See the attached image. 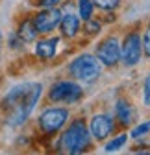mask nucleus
I'll use <instances>...</instances> for the list:
<instances>
[{"instance_id":"obj_1","label":"nucleus","mask_w":150,"mask_h":155,"mask_svg":"<svg viewBox=\"0 0 150 155\" xmlns=\"http://www.w3.org/2000/svg\"><path fill=\"white\" fill-rule=\"evenodd\" d=\"M43 92L41 83H21L13 87L2 100V109L6 111V120L9 126L17 127L28 120V116L35 109Z\"/></svg>"},{"instance_id":"obj_2","label":"nucleus","mask_w":150,"mask_h":155,"mask_svg":"<svg viewBox=\"0 0 150 155\" xmlns=\"http://www.w3.org/2000/svg\"><path fill=\"white\" fill-rule=\"evenodd\" d=\"M91 144V133L89 127L85 126V122L82 118H76L69 124V127L65 129L63 137H61V148L63 151L70 153V155H76L82 153L89 148Z\"/></svg>"},{"instance_id":"obj_3","label":"nucleus","mask_w":150,"mask_h":155,"mask_svg":"<svg viewBox=\"0 0 150 155\" xmlns=\"http://www.w3.org/2000/svg\"><path fill=\"white\" fill-rule=\"evenodd\" d=\"M69 72L72 78L84 81V83H93L98 80L102 74V63L98 61L97 55L93 54H82L78 57H74L69 65Z\"/></svg>"},{"instance_id":"obj_4","label":"nucleus","mask_w":150,"mask_h":155,"mask_svg":"<svg viewBox=\"0 0 150 155\" xmlns=\"http://www.w3.org/2000/svg\"><path fill=\"white\" fill-rule=\"evenodd\" d=\"M84 89L74 81H58L48 91V100L54 104H76L82 100Z\"/></svg>"},{"instance_id":"obj_5","label":"nucleus","mask_w":150,"mask_h":155,"mask_svg":"<svg viewBox=\"0 0 150 155\" xmlns=\"http://www.w3.org/2000/svg\"><path fill=\"white\" fill-rule=\"evenodd\" d=\"M69 120V109L65 107H50L46 111L41 113L39 120H37V124H39L41 131L43 133H58Z\"/></svg>"},{"instance_id":"obj_6","label":"nucleus","mask_w":150,"mask_h":155,"mask_svg":"<svg viewBox=\"0 0 150 155\" xmlns=\"http://www.w3.org/2000/svg\"><path fill=\"white\" fill-rule=\"evenodd\" d=\"M143 57V41L137 31H132L124 37L121 45V61L126 67H135Z\"/></svg>"},{"instance_id":"obj_7","label":"nucleus","mask_w":150,"mask_h":155,"mask_svg":"<svg viewBox=\"0 0 150 155\" xmlns=\"http://www.w3.org/2000/svg\"><path fill=\"white\" fill-rule=\"evenodd\" d=\"M61 17H63V13L60 8H56V6L54 8H43L39 13H35L32 22H33L37 33H50L60 26Z\"/></svg>"},{"instance_id":"obj_8","label":"nucleus","mask_w":150,"mask_h":155,"mask_svg":"<svg viewBox=\"0 0 150 155\" xmlns=\"http://www.w3.org/2000/svg\"><path fill=\"white\" fill-rule=\"evenodd\" d=\"M97 57L102 67H113L121 61V45L115 37H107L97 46Z\"/></svg>"},{"instance_id":"obj_9","label":"nucleus","mask_w":150,"mask_h":155,"mask_svg":"<svg viewBox=\"0 0 150 155\" xmlns=\"http://www.w3.org/2000/svg\"><path fill=\"white\" fill-rule=\"evenodd\" d=\"M113 127H115V122L109 114H95L89 124V133L97 140H106L113 133Z\"/></svg>"},{"instance_id":"obj_10","label":"nucleus","mask_w":150,"mask_h":155,"mask_svg":"<svg viewBox=\"0 0 150 155\" xmlns=\"http://www.w3.org/2000/svg\"><path fill=\"white\" fill-rule=\"evenodd\" d=\"M60 39L58 37H52V39H43V41H37L35 43V55L43 61H48L56 55V48H58Z\"/></svg>"},{"instance_id":"obj_11","label":"nucleus","mask_w":150,"mask_h":155,"mask_svg":"<svg viewBox=\"0 0 150 155\" xmlns=\"http://www.w3.org/2000/svg\"><path fill=\"white\" fill-rule=\"evenodd\" d=\"M60 30H61V35L63 37H76L78 31H80V17L74 15V13H67L61 17L60 21Z\"/></svg>"},{"instance_id":"obj_12","label":"nucleus","mask_w":150,"mask_h":155,"mask_svg":"<svg viewBox=\"0 0 150 155\" xmlns=\"http://www.w3.org/2000/svg\"><path fill=\"white\" fill-rule=\"evenodd\" d=\"M17 37L21 39L22 43H32V41H35L37 30H35V26H33V22H32V18H28V21H22L21 24H19Z\"/></svg>"},{"instance_id":"obj_13","label":"nucleus","mask_w":150,"mask_h":155,"mask_svg":"<svg viewBox=\"0 0 150 155\" xmlns=\"http://www.w3.org/2000/svg\"><path fill=\"white\" fill-rule=\"evenodd\" d=\"M115 118L122 124V126H130L132 122V107L126 100H117L115 104Z\"/></svg>"},{"instance_id":"obj_14","label":"nucleus","mask_w":150,"mask_h":155,"mask_svg":"<svg viewBox=\"0 0 150 155\" xmlns=\"http://www.w3.org/2000/svg\"><path fill=\"white\" fill-rule=\"evenodd\" d=\"M93 11H95V4H93V0H78L80 21H89V18H93Z\"/></svg>"},{"instance_id":"obj_15","label":"nucleus","mask_w":150,"mask_h":155,"mask_svg":"<svg viewBox=\"0 0 150 155\" xmlns=\"http://www.w3.org/2000/svg\"><path fill=\"white\" fill-rule=\"evenodd\" d=\"M126 140H128V135H126V133H122V135H119V137H115L113 140H109V142L106 144L104 151H106V153L117 151V150H121V148H122V146L126 144Z\"/></svg>"},{"instance_id":"obj_16","label":"nucleus","mask_w":150,"mask_h":155,"mask_svg":"<svg viewBox=\"0 0 150 155\" xmlns=\"http://www.w3.org/2000/svg\"><path fill=\"white\" fill-rule=\"evenodd\" d=\"M93 4L100 9H104V11H111L121 4V0H93Z\"/></svg>"},{"instance_id":"obj_17","label":"nucleus","mask_w":150,"mask_h":155,"mask_svg":"<svg viewBox=\"0 0 150 155\" xmlns=\"http://www.w3.org/2000/svg\"><path fill=\"white\" fill-rule=\"evenodd\" d=\"M143 102L145 105L150 107V74H146L145 81H143Z\"/></svg>"},{"instance_id":"obj_18","label":"nucleus","mask_w":150,"mask_h":155,"mask_svg":"<svg viewBox=\"0 0 150 155\" xmlns=\"http://www.w3.org/2000/svg\"><path fill=\"white\" fill-rule=\"evenodd\" d=\"M150 131V122H143V124H139L134 131H132V137L134 139H139V137H143V135H146Z\"/></svg>"},{"instance_id":"obj_19","label":"nucleus","mask_w":150,"mask_h":155,"mask_svg":"<svg viewBox=\"0 0 150 155\" xmlns=\"http://www.w3.org/2000/svg\"><path fill=\"white\" fill-rule=\"evenodd\" d=\"M85 31H87L89 35H95V33H98V31H100V22L93 21V18L85 21Z\"/></svg>"},{"instance_id":"obj_20","label":"nucleus","mask_w":150,"mask_h":155,"mask_svg":"<svg viewBox=\"0 0 150 155\" xmlns=\"http://www.w3.org/2000/svg\"><path fill=\"white\" fill-rule=\"evenodd\" d=\"M61 0H32V4L37 6V8H54L58 6Z\"/></svg>"},{"instance_id":"obj_21","label":"nucleus","mask_w":150,"mask_h":155,"mask_svg":"<svg viewBox=\"0 0 150 155\" xmlns=\"http://www.w3.org/2000/svg\"><path fill=\"white\" fill-rule=\"evenodd\" d=\"M143 41V50H145V54L150 57V26L146 28V31H145V37L141 39Z\"/></svg>"},{"instance_id":"obj_22","label":"nucleus","mask_w":150,"mask_h":155,"mask_svg":"<svg viewBox=\"0 0 150 155\" xmlns=\"http://www.w3.org/2000/svg\"><path fill=\"white\" fill-rule=\"evenodd\" d=\"M0 54H2V31H0Z\"/></svg>"}]
</instances>
